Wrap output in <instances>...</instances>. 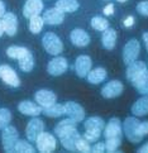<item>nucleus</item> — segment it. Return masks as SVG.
Instances as JSON below:
<instances>
[{"label": "nucleus", "mask_w": 148, "mask_h": 153, "mask_svg": "<svg viewBox=\"0 0 148 153\" xmlns=\"http://www.w3.org/2000/svg\"><path fill=\"white\" fill-rule=\"evenodd\" d=\"M85 129H97V130H104L105 128V122L100 117H90L85 120L84 123Z\"/></svg>", "instance_id": "obj_28"}, {"label": "nucleus", "mask_w": 148, "mask_h": 153, "mask_svg": "<svg viewBox=\"0 0 148 153\" xmlns=\"http://www.w3.org/2000/svg\"><path fill=\"white\" fill-rule=\"evenodd\" d=\"M114 13V5L113 4H108L105 8H104V14L105 15H112Z\"/></svg>", "instance_id": "obj_42"}, {"label": "nucleus", "mask_w": 148, "mask_h": 153, "mask_svg": "<svg viewBox=\"0 0 148 153\" xmlns=\"http://www.w3.org/2000/svg\"><path fill=\"white\" fill-rule=\"evenodd\" d=\"M80 4L77 0H58L56 3V8L62 13H74L79 9Z\"/></svg>", "instance_id": "obj_25"}, {"label": "nucleus", "mask_w": 148, "mask_h": 153, "mask_svg": "<svg viewBox=\"0 0 148 153\" xmlns=\"http://www.w3.org/2000/svg\"><path fill=\"white\" fill-rule=\"evenodd\" d=\"M91 152H94V153H103V152H105V143L99 142V143H96L94 147H91Z\"/></svg>", "instance_id": "obj_40"}, {"label": "nucleus", "mask_w": 148, "mask_h": 153, "mask_svg": "<svg viewBox=\"0 0 148 153\" xmlns=\"http://www.w3.org/2000/svg\"><path fill=\"white\" fill-rule=\"evenodd\" d=\"M101 43H103V47L105 50H113L117 45V32L112 28H108L103 32V36H101Z\"/></svg>", "instance_id": "obj_20"}, {"label": "nucleus", "mask_w": 148, "mask_h": 153, "mask_svg": "<svg viewBox=\"0 0 148 153\" xmlns=\"http://www.w3.org/2000/svg\"><path fill=\"white\" fill-rule=\"evenodd\" d=\"M123 134V124L119 118H112L104 128L105 138H122Z\"/></svg>", "instance_id": "obj_10"}, {"label": "nucleus", "mask_w": 148, "mask_h": 153, "mask_svg": "<svg viewBox=\"0 0 148 153\" xmlns=\"http://www.w3.org/2000/svg\"><path fill=\"white\" fill-rule=\"evenodd\" d=\"M42 132H45V123H43V120L37 117H33V119L27 124V128H25L27 139L29 142H36L38 135Z\"/></svg>", "instance_id": "obj_6"}, {"label": "nucleus", "mask_w": 148, "mask_h": 153, "mask_svg": "<svg viewBox=\"0 0 148 153\" xmlns=\"http://www.w3.org/2000/svg\"><path fill=\"white\" fill-rule=\"evenodd\" d=\"M68 68V63L67 59L65 57H54L53 59L48 62L47 65V71L51 76H61L62 74H65Z\"/></svg>", "instance_id": "obj_8"}, {"label": "nucleus", "mask_w": 148, "mask_h": 153, "mask_svg": "<svg viewBox=\"0 0 148 153\" xmlns=\"http://www.w3.org/2000/svg\"><path fill=\"white\" fill-rule=\"evenodd\" d=\"M137 89H138V92H139V94L144 95V96H148V81H147L144 85H142V86H139V87H137Z\"/></svg>", "instance_id": "obj_41"}, {"label": "nucleus", "mask_w": 148, "mask_h": 153, "mask_svg": "<svg viewBox=\"0 0 148 153\" xmlns=\"http://www.w3.org/2000/svg\"><path fill=\"white\" fill-rule=\"evenodd\" d=\"M65 108V114L67 115L70 119L75 120V122H82L85 119V109L82 108L80 104L74 102V101H67L63 105Z\"/></svg>", "instance_id": "obj_7"}, {"label": "nucleus", "mask_w": 148, "mask_h": 153, "mask_svg": "<svg viewBox=\"0 0 148 153\" xmlns=\"http://www.w3.org/2000/svg\"><path fill=\"white\" fill-rule=\"evenodd\" d=\"M141 52V45L137 39H130L125 43L123 48V61L125 65H129L134 62L139 56Z\"/></svg>", "instance_id": "obj_5"}, {"label": "nucleus", "mask_w": 148, "mask_h": 153, "mask_svg": "<svg viewBox=\"0 0 148 153\" xmlns=\"http://www.w3.org/2000/svg\"><path fill=\"white\" fill-rule=\"evenodd\" d=\"M132 114L134 117H144L148 114V96H143L132 105Z\"/></svg>", "instance_id": "obj_22"}, {"label": "nucleus", "mask_w": 148, "mask_h": 153, "mask_svg": "<svg viewBox=\"0 0 148 153\" xmlns=\"http://www.w3.org/2000/svg\"><path fill=\"white\" fill-rule=\"evenodd\" d=\"M137 12H138L141 15H144V17H148V1H141L137 5Z\"/></svg>", "instance_id": "obj_38"}, {"label": "nucleus", "mask_w": 148, "mask_h": 153, "mask_svg": "<svg viewBox=\"0 0 148 153\" xmlns=\"http://www.w3.org/2000/svg\"><path fill=\"white\" fill-rule=\"evenodd\" d=\"M36 143H37V149L41 153H51L57 147V142H56L54 135L47 132H42L38 135Z\"/></svg>", "instance_id": "obj_3"}, {"label": "nucleus", "mask_w": 148, "mask_h": 153, "mask_svg": "<svg viewBox=\"0 0 148 153\" xmlns=\"http://www.w3.org/2000/svg\"><path fill=\"white\" fill-rule=\"evenodd\" d=\"M119 3H125V1H128V0H118Z\"/></svg>", "instance_id": "obj_48"}, {"label": "nucleus", "mask_w": 148, "mask_h": 153, "mask_svg": "<svg viewBox=\"0 0 148 153\" xmlns=\"http://www.w3.org/2000/svg\"><path fill=\"white\" fill-rule=\"evenodd\" d=\"M76 151L82 152V153H89V152H91L90 142L86 140L84 137H80L79 140L76 142Z\"/></svg>", "instance_id": "obj_36"}, {"label": "nucleus", "mask_w": 148, "mask_h": 153, "mask_svg": "<svg viewBox=\"0 0 148 153\" xmlns=\"http://www.w3.org/2000/svg\"><path fill=\"white\" fill-rule=\"evenodd\" d=\"M138 130H139V134H141L142 137L148 135V120H146V122H141V123H139Z\"/></svg>", "instance_id": "obj_39"}, {"label": "nucleus", "mask_w": 148, "mask_h": 153, "mask_svg": "<svg viewBox=\"0 0 148 153\" xmlns=\"http://www.w3.org/2000/svg\"><path fill=\"white\" fill-rule=\"evenodd\" d=\"M123 90H124L123 84L118 80H113L105 84V86H103L101 95L105 99H114V97H118L119 95H122Z\"/></svg>", "instance_id": "obj_11"}, {"label": "nucleus", "mask_w": 148, "mask_h": 153, "mask_svg": "<svg viewBox=\"0 0 148 153\" xmlns=\"http://www.w3.org/2000/svg\"><path fill=\"white\" fill-rule=\"evenodd\" d=\"M80 137H81L80 133L77 132V130H75V132L65 135V137H62V138H59V139H61V144H62V147L65 149L76 151V142L79 140Z\"/></svg>", "instance_id": "obj_23"}, {"label": "nucleus", "mask_w": 148, "mask_h": 153, "mask_svg": "<svg viewBox=\"0 0 148 153\" xmlns=\"http://www.w3.org/2000/svg\"><path fill=\"white\" fill-rule=\"evenodd\" d=\"M106 76H108V72H106L105 68L96 67L94 70H90V72L87 74L86 77H87V81H89L90 84L99 85V84H101L103 81L106 79Z\"/></svg>", "instance_id": "obj_21"}, {"label": "nucleus", "mask_w": 148, "mask_h": 153, "mask_svg": "<svg viewBox=\"0 0 148 153\" xmlns=\"http://www.w3.org/2000/svg\"><path fill=\"white\" fill-rule=\"evenodd\" d=\"M5 33V30H4V27H3V23H1V20H0V37H1L3 34Z\"/></svg>", "instance_id": "obj_47"}, {"label": "nucleus", "mask_w": 148, "mask_h": 153, "mask_svg": "<svg viewBox=\"0 0 148 153\" xmlns=\"http://www.w3.org/2000/svg\"><path fill=\"white\" fill-rule=\"evenodd\" d=\"M18 63H19V67L22 71L24 72H30L34 67V58H33V54L30 53V51L27 52L24 56H22L18 59Z\"/></svg>", "instance_id": "obj_26"}, {"label": "nucleus", "mask_w": 148, "mask_h": 153, "mask_svg": "<svg viewBox=\"0 0 148 153\" xmlns=\"http://www.w3.org/2000/svg\"><path fill=\"white\" fill-rule=\"evenodd\" d=\"M147 68L146 66V63L144 62H142V61H135L134 62H132L128 65V68H127V79L129 81H132L137 75H139L142 71H144Z\"/></svg>", "instance_id": "obj_24"}, {"label": "nucleus", "mask_w": 148, "mask_h": 153, "mask_svg": "<svg viewBox=\"0 0 148 153\" xmlns=\"http://www.w3.org/2000/svg\"><path fill=\"white\" fill-rule=\"evenodd\" d=\"M70 39L72 42V45L76 47H86L90 43V36L84 29L76 28L71 32Z\"/></svg>", "instance_id": "obj_18"}, {"label": "nucleus", "mask_w": 148, "mask_h": 153, "mask_svg": "<svg viewBox=\"0 0 148 153\" xmlns=\"http://www.w3.org/2000/svg\"><path fill=\"white\" fill-rule=\"evenodd\" d=\"M3 147H4V151L8 152V153H12L14 152V147L15 143L18 142L19 139V133L14 127L12 125H8L3 129Z\"/></svg>", "instance_id": "obj_4"}, {"label": "nucleus", "mask_w": 148, "mask_h": 153, "mask_svg": "<svg viewBox=\"0 0 148 153\" xmlns=\"http://www.w3.org/2000/svg\"><path fill=\"white\" fill-rule=\"evenodd\" d=\"M100 135H101V130H97V129H85L84 138L91 143V142L97 140L99 138H100Z\"/></svg>", "instance_id": "obj_37"}, {"label": "nucleus", "mask_w": 148, "mask_h": 153, "mask_svg": "<svg viewBox=\"0 0 148 153\" xmlns=\"http://www.w3.org/2000/svg\"><path fill=\"white\" fill-rule=\"evenodd\" d=\"M139 123L141 122L135 117H129L123 123V133L132 143H139L143 139V137L139 134V130H138Z\"/></svg>", "instance_id": "obj_2"}, {"label": "nucleus", "mask_w": 148, "mask_h": 153, "mask_svg": "<svg viewBox=\"0 0 148 153\" xmlns=\"http://www.w3.org/2000/svg\"><path fill=\"white\" fill-rule=\"evenodd\" d=\"M63 19H65V13H62L56 7L46 10L45 15H43V20L48 25H58L62 23Z\"/></svg>", "instance_id": "obj_17"}, {"label": "nucleus", "mask_w": 148, "mask_h": 153, "mask_svg": "<svg viewBox=\"0 0 148 153\" xmlns=\"http://www.w3.org/2000/svg\"><path fill=\"white\" fill-rule=\"evenodd\" d=\"M43 24H45V20L43 17L41 15H36V17H32L29 19V30L33 34H38L43 28Z\"/></svg>", "instance_id": "obj_29"}, {"label": "nucleus", "mask_w": 148, "mask_h": 153, "mask_svg": "<svg viewBox=\"0 0 148 153\" xmlns=\"http://www.w3.org/2000/svg\"><path fill=\"white\" fill-rule=\"evenodd\" d=\"M122 144V138H108L105 142V151L106 152H119L118 148Z\"/></svg>", "instance_id": "obj_34"}, {"label": "nucleus", "mask_w": 148, "mask_h": 153, "mask_svg": "<svg viewBox=\"0 0 148 153\" xmlns=\"http://www.w3.org/2000/svg\"><path fill=\"white\" fill-rule=\"evenodd\" d=\"M42 113L45 114L46 117H49V118H58V117H61L65 114V108H63V105H61V104L54 102L51 106L42 108Z\"/></svg>", "instance_id": "obj_27"}, {"label": "nucleus", "mask_w": 148, "mask_h": 153, "mask_svg": "<svg viewBox=\"0 0 148 153\" xmlns=\"http://www.w3.org/2000/svg\"><path fill=\"white\" fill-rule=\"evenodd\" d=\"M42 10H43L42 0H27L23 7V15L25 18L30 19L32 17L39 15Z\"/></svg>", "instance_id": "obj_16"}, {"label": "nucleus", "mask_w": 148, "mask_h": 153, "mask_svg": "<svg viewBox=\"0 0 148 153\" xmlns=\"http://www.w3.org/2000/svg\"><path fill=\"white\" fill-rule=\"evenodd\" d=\"M42 45H43V48L46 50V52L52 54V56H58L63 51L62 41L59 39V37L57 34L52 33V32H47L42 37Z\"/></svg>", "instance_id": "obj_1"}, {"label": "nucleus", "mask_w": 148, "mask_h": 153, "mask_svg": "<svg viewBox=\"0 0 148 153\" xmlns=\"http://www.w3.org/2000/svg\"><path fill=\"white\" fill-rule=\"evenodd\" d=\"M29 50L25 47H20V46H10L8 47L7 50V54L8 57L10 58H15V59H19L22 56H24V54L28 52Z\"/></svg>", "instance_id": "obj_31"}, {"label": "nucleus", "mask_w": 148, "mask_h": 153, "mask_svg": "<svg viewBox=\"0 0 148 153\" xmlns=\"http://www.w3.org/2000/svg\"><path fill=\"white\" fill-rule=\"evenodd\" d=\"M143 42H144L146 48H147V51H148V32H146V33L143 34Z\"/></svg>", "instance_id": "obj_46"}, {"label": "nucleus", "mask_w": 148, "mask_h": 153, "mask_svg": "<svg viewBox=\"0 0 148 153\" xmlns=\"http://www.w3.org/2000/svg\"><path fill=\"white\" fill-rule=\"evenodd\" d=\"M147 81H148V68H146L144 71H142L139 75H137L135 77L130 81V82L134 87H139L142 85H144Z\"/></svg>", "instance_id": "obj_35"}, {"label": "nucleus", "mask_w": 148, "mask_h": 153, "mask_svg": "<svg viewBox=\"0 0 148 153\" xmlns=\"http://www.w3.org/2000/svg\"><path fill=\"white\" fill-rule=\"evenodd\" d=\"M91 27L96 30H100V32H104L105 29L109 28V22L103 18V17H94L91 19Z\"/></svg>", "instance_id": "obj_32"}, {"label": "nucleus", "mask_w": 148, "mask_h": 153, "mask_svg": "<svg viewBox=\"0 0 148 153\" xmlns=\"http://www.w3.org/2000/svg\"><path fill=\"white\" fill-rule=\"evenodd\" d=\"M34 100L39 106L47 108L57 101V95L51 90H38L34 94Z\"/></svg>", "instance_id": "obj_12"}, {"label": "nucleus", "mask_w": 148, "mask_h": 153, "mask_svg": "<svg viewBox=\"0 0 148 153\" xmlns=\"http://www.w3.org/2000/svg\"><path fill=\"white\" fill-rule=\"evenodd\" d=\"M0 20H1L4 30H5V33H7L8 36L12 37V36L16 34V30H18V18H16L15 14L5 13Z\"/></svg>", "instance_id": "obj_15"}, {"label": "nucleus", "mask_w": 148, "mask_h": 153, "mask_svg": "<svg viewBox=\"0 0 148 153\" xmlns=\"http://www.w3.org/2000/svg\"><path fill=\"white\" fill-rule=\"evenodd\" d=\"M0 79L12 87H18L20 85L19 76L16 75V72L9 65H1L0 66Z\"/></svg>", "instance_id": "obj_9"}, {"label": "nucleus", "mask_w": 148, "mask_h": 153, "mask_svg": "<svg viewBox=\"0 0 148 153\" xmlns=\"http://www.w3.org/2000/svg\"><path fill=\"white\" fill-rule=\"evenodd\" d=\"M133 24H134V18L132 17V15H129V17L124 20V25L125 27H132Z\"/></svg>", "instance_id": "obj_43"}, {"label": "nucleus", "mask_w": 148, "mask_h": 153, "mask_svg": "<svg viewBox=\"0 0 148 153\" xmlns=\"http://www.w3.org/2000/svg\"><path fill=\"white\" fill-rule=\"evenodd\" d=\"M14 152H16V153H34L36 149L29 142L23 140V139H18V142L15 143V147H14Z\"/></svg>", "instance_id": "obj_30"}, {"label": "nucleus", "mask_w": 148, "mask_h": 153, "mask_svg": "<svg viewBox=\"0 0 148 153\" xmlns=\"http://www.w3.org/2000/svg\"><path fill=\"white\" fill-rule=\"evenodd\" d=\"M5 14V4L0 0V19L3 18V15Z\"/></svg>", "instance_id": "obj_45"}, {"label": "nucleus", "mask_w": 148, "mask_h": 153, "mask_svg": "<svg viewBox=\"0 0 148 153\" xmlns=\"http://www.w3.org/2000/svg\"><path fill=\"white\" fill-rule=\"evenodd\" d=\"M137 152H138V153H148V142H147L146 144L142 146V147H139Z\"/></svg>", "instance_id": "obj_44"}, {"label": "nucleus", "mask_w": 148, "mask_h": 153, "mask_svg": "<svg viewBox=\"0 0 148 153\" xmlns=\"http://www.w3.org/2000/svg\"><path fill=\"white\" fill-rule=\"evenodd\" d=\"M10 120H12V113L7 108L0 109V129H4L5 127H8Z\"/></svg>", "instance_id": "obj_33"}, {"label": "nucleus", "mask_w": 148, "mask_h": 153, "mask_svg": "<svg viewBox=\"0 0 148 153\" xmlns=\"http://www.w3.org/2000/svg\"><path fill=\"white\" fill-rule=\"evenodd\" d=\"M18 110L23 114V115L28 117H38L39 114H42V106H39L38 104H34L29 100L22 101L18 105Z\"/></svg>", "instance_id": "obj_19"}, {"label": "nucleus", "mask_w": 148, "mask_h": 153, "mask_svg": "<svg viewBox=\"0 0 148 153\" xmlns=\"http://www.w3.org/2000/svg\"><path fill=\"white\" fill-rule=\"evenodd\" d=\"M91 66H92L91 58L86 56V54H81L75 61V71L79 77H86L87 74L90 72Z\"/></svg>", "instance_id": "obj_14"}, {"label": "nucleus", "mask_w": 148, "mask_h": 153, "mask_svg": "<svg viewBox=\"0 0 148 153\" xmlns=\"http://www.w3.org/2000/svg\"><path fill=\"white\" fill-rule=\"evenodd\" d=\"M75 130H77V122H75V120L68 118V119L61 120V122L54 127V134H56L58 138H62V137L72 133Z\"/></svg>", "instance_id": "obj_13"}]
</instances>
